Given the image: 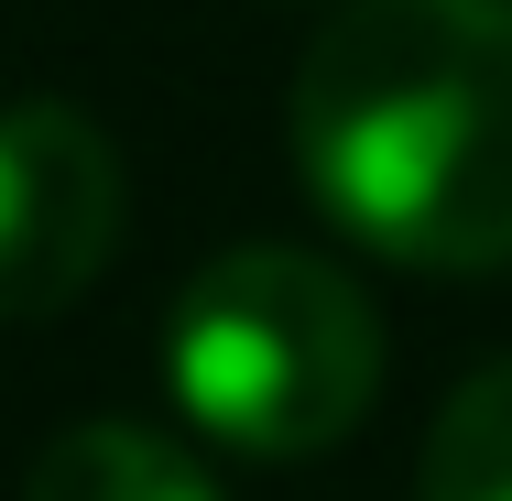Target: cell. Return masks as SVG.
<instances>
[{
    "mask_svg": "<svg viewBox=\"0 0 512 501\" xmlns=\"http://www.w3.org/2000/svg\"><path fill=\"white\" fill-rule=\"evenodd\" d=\"M306 197L404 273L512 262V0H338L295 55Z\"/></svg>",
    "mask_w": 512,
    "mask_h": 501,
    "instance_id": "6da1fadb",
    "label": "cell"
},
{
    "mask_svg": "<svg viewBox=\"0 0 512 501\" xmlns=\"http://www.w3.org/2000/svg\"><path fill=\"white\" fill-rule=\"evenodd\" d=\"M22 501H218V480H207L175 436L99 414V425H66V436L22 469Z\"/></svg>",
    "mask_w": 512,
    "mask_h": 501,
    "instance_id": "277c9868",
    "label": "cell"
},
{
    "mask_svg": "<svg viewBox=\"0 0 512 501\" xmlns=\"http://www.w3.org/2000/svg\"><path fill=\"white\" fill-rule=\"evenodd\" d=\"M414 501H512V360H480L436 403Z\"/></svg>",
    "mask_w": 512,
    "mask_h": 501,
    "instance_id": "5b68a950",
    "label": "cell"
},
{
    "mask_svg": "<svg viewBox=\"0 0 512 501\" xmlns=\"http://www.w3.org/2000/svg\"><path fill=\"white\" fill-rule=\"evenodd\" d=\"M164 382L207 447L316 458L382 393V316L338 262L251 240L164 305Z\"/></svg>",
    "mask_w": 512,
    "mask_h": 501,
    "instance_id": "7a4b0ae2",
    "label": "cell"
},
{
    "mask_svg": "<svg viewBox=\"0 0 512 501\" xmlns=\"http://www.w3.org/2000/svg\"><path fill=\"white\" fill-rule=\"evenodd\" d=\"M120 251V153L77 99H0V316H66Z\"/></svg>",
    "mask_w": 512,
    "mask_h": 501,
    "instance_id": "3957f363",
    "label": "cell"
}]
</instances>
